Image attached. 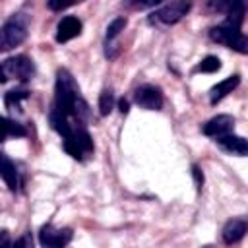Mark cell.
Masks as SVG:
<instances>
[{"label":"cell","mask_w":248,"mask_h":248,"mask_svg":"<svg viewBox=\"0 0 248 248\" xmlns=\"http://www.w3.org/2000/svg\"><path fill=\"white\" fill-rule=\"evenodd\" d=\"M81 33V21L76 16H64L56 25V41L68 43Z\"/></svg>","instance_id":"obj_10"},{"label":"cell","mask_w":248,"mask_h":248,"mask_svg":"<svg viewBox=\"0 0 248 248\" xmlns=\"http://www.w3.org/2000/svg\"><path fill=\"white\" fill-rule=\"evenodd\" d=\"M72 236H74L72 229H54L50 223L43 225L39 231L41 248H66Z\"/></svg>","instance_id":"obj_6"},{"label":"cell","mask_w":248,"mask_h":248,"mask_svg":"<svg viewBox=\"0 0 248 248\" xmlns=\"http://www.w3.org/2000/svg\"><path fill=\"white\" fill-rule=\"evenodd\" d=\"M128 107H130V105H128V101H126V99H120V101H118V110H120L122 114H126V112H128Z\"/></svg>","instance_id":"obj_24"},{"label":"cell","mask_w":248,"mask_h":248,"mask_svg":"<svg viewBox=\"0 0 248 248\" xmlns=\"http://www.w3.org/2000/svg\"><path fill=\"white\" fill-rule=\"evenodd\" d=\"M238 83H240V78H238L236 74L225 78V79L219 81V83H215V85L209 89V101H211V105H217L221 99H225L229 93H232V91L238 87Z\"/></svg>","instance_id":"obj_12"},{"label":"cell","mask_w":248,"mask_h":248,"mask_svg":"<svg viewBox=\"0 0 248 248\" xmlns=\"http://www.w3.org/2000/svg\"><path fill=\"white\" fill-rule=\"evenodd\" d=\"M14 244L10 242V234H8V231H2V244H0V248H12Z\"/></svg>","instance_id":"obj_23"},{"label":"cell","mask_w":248,"mask_h":248,"mask_svg":"<svg viewBox=\"0 0 248 248\" xmlns=\"http://www.w3.org/2000/svg\"><path fill=\"white\" fill-rule=\"evenodd\" d=\"M29 97V93L27 91H23V89H17V91H8L6 93V97H4V105H6V108L8 110H21L19 108V103L23 101V99H27Z\"/></svg>","instance_id":"obj_15"},{"label":"cell","mask_w":248,"mask_h":248,"mask_svg":"<svg viewBox=\"0 0 248 248\" xmlns=\"http://www.w3.org/2000/svg\"><path fill=\"white\" fill-rule=\"evenodd\" d=\"M246 232H248V217H234V219H229L225 223L221 234H223V242L225 244H234Z\"/></svg>","instance_id":"obj_9"},{"label":"cell","mask_w":248,"mask_h":248,"mask_svg":"<svg viewBox=\"0 0 248 248\" xmlns=\"http://www.w3.org/2000/svg\"><path fill=\"white\" fill-rule=\"evenodd\" d=\"M74 2H62V0H48L46 2V6L50 8V10H54V12H60V10H64V8H68V6H72Z\"/></svg>","instance_id":"obj_22"},{"label":"cell","mask_w":248,"mask_h":248,"mask_svg":"<svg viewBox=\"0 0 248 248\" xmlns=\"http://www.w3.org/2000/svg\"><path fill=\"white\" fill-rule=\"evenodd\" d=\"M190 8H192V4L190 2H182V0L163 4L159 10H155L151 14V21H161L165 25H172V23L180 21L190 12Z\"/></svg>","instance_id":"obj_5"},{"label":"cell","mask_w":248,"mask_h":248,"mask_svg":"<svg viewBox=\"0 0 248 248\" xmlns=\"http://www.w3.org/2000/svg\"><path fill=\"white\" fill-rule=\"evenodd\" d=\"M232 128H234V118H232L231 114H217V116L209 118V120L203 124L202 132H203L205 136H209V138H221V136L231 134Z\"/></svg>","instance_id":"obj_8"},{"label":"cell","mask_w":248,"mask_h":248,"mask_svg":"<svg viewBox=\"0 0 248 248\" xmlns=\"http://www.w3.org/2000/svg\"><path fill=\"white\" fill-rule=\"evenodd\" d=\"M209 37H211V41L225 45L240 54H248V37L244 33H240V29L221 23V25H215L209 29Z\"/></svg>","instance_id":"obj_4"},{"label":"cell","mask_w":248,"mask_h":248,"mask_svg":"<svg viewBox=\"0 0 248 248\" xmlns=\"http://www.w3.org/2000/svg\"><path fill=\"white\" fill-rule=\"evenodd\" d=\"M202 248H213V246H211V244H205V246H202Z\"/></svg>","instance_id":"obj_25"},{"label":"cell","mask_w":248,"mask_h":248,"mask_svg":"<svg viewBox=\"0 0 248 248\" xmlns=\"http://www.w3.org/2000/svg\"><path fill=\"white\" fill-rule=\"evenodd\" d=\"M27 27H29V17L23 12L14 14L0 31V48L2 50H12L14 46L21 45L27 37Z\"/></svg>","instance_id":"obj_2"},{"label":"cell","mask_w":248,"mask_h":248,"mask_svg":"<svg viewBox=\"0 0 248 248\" xmlns=\"http://www.w3.org/2000/svg\"><path fill=\"white\" fill-rule=\"evenodd\" d=\"M35 76V64L29 56H14V58H6L0 66V81L6 83L10 78H16L19 81H29Z\"/></svg>","instance_id":"obj_3"},{"label":"cell","mask_w":248,"mask_h":248,"mask_svg":"<svg viewBox=\"0 0 248 248\" xmlns=\"http://www.w3.org/2000/svg\"><path fill=\"white\" fill-rule=\"evenodd\" d=\"M112 107H114V95H112V91L110 89H103L101 95H99V112L103 116H107V114H110Z\"/></svg>","instance_id":"obj_17"},{"label":"cell","mask_w":248,"mask_h":248,"mask_svg":"<svg viewBox=\"0 0 248 248\" xmlns=\"http://www.w3.org/2000/svg\"><path fill=\"white\" fill-rule=\"evenodd\" d=\"M54 91H56L54 93V108L56 110H60L62 114H66L68 118L78 120V122L91 120L89 105L81 97L79 87L68 70L62 68L56 72V89Z\"/></svg>","instance_id":"obj_1"},{"label":"cell","mask_w":248,"mask_h":248,"mask_svg":"<svg viewBox=\"0 0 248 248\" xmlns=\"http://www.w3.org/2000/svg\"><path fill=\"white\" fill-rule=\"evenodd\" d=\"M217 145L221 149H225L227 153H232V155H248V140L240 138V136H234V134H227V136H221V138H215Z\"/></svg>","instance_id":"obj_11"},{"label":"cell","mask_w":248,"mask_h":248,"mask_svg":"<svg viewBox=\"0 0 248 248\" xmlns=\"http://www.w3.org/2000/svg\"><path fill=\"white\" fill-rule=\"evenodd\" d=\"M192 176H194L196 188H198V190H202V186H203V172H202V169H200L198 165H194V167H192Z\"/></svg>","instance_id":"obj_21"},{"label":"cell","mask_w":248,"mask_h":248,"mask_svg":"<svg viewBox=\"0 0 248 248\" xmlns=\"http://www.w3.org/2000/svg\"><path fill=\"white\" fill-rule=\"evenodd\" d=\"M25 134H27V132H25V128H23L19 122L12 120L10 116L4 118V134H2L4 140H8L10 136H17V138H21V136H25Z\"/></svg>","instance_id":"obj_16"},{"label":"cell","mask_w":248,"mask_h":248,"mask_svg":"<svg viewBox=\"0 0 248 248\" xmlns=\"http://www.w3.org/2000/svg\"><path fill=\"white\" fill-rule=\"evenodd\" d=\"M244 12H246V4L244 2H231L229 8H227V12H225V16H227L225 25L234 27V29H240L242 19H244Z\"/></svg>","instance_id":"obj_14"},{"label":"cell","mask_w":248,"mask_h":248,"mask_svg":"<svg viewBox=\"0 0 248 248\" xmlns=\"http://www.w3.org/2000/svg\"><path fill=\"white\" fill-rule=\"evenodd\" d=\"M2 180L6 182V186L16 192L19 186V172L16 169V165L8 159V155H2Z\"/></svg>","instance_id":"obj_13"},{"label":"cell","mask_w":248,"mask_h":248,"mask_svg":"<svg viewBox=\"0 0 248 248\" xmlns=\"http://www.w3.org/2000/svg\"><path fill=\"white\" fill-rule=\"evenodd\" d=\"M134 101L147 110H159L163 107V93L155 85H140L134 93Z\"/></svg>","instance_id":"obj_7"},{"label":"cell","mask_w":248,"mask_h":248,"mask_svg":"<svg viewBox=\"0 0 248 248\" xmlns=\"http://www.w3.org/2000/svg\"><path fill=\"white\" fill-rule=\"evenodd\" d=\"M124 27H126V17H114L107 27V41L116 39L120 31H124Z\"/></svg>","instance_id":"obj_19"},{"label":"cell","mask_w":248,"mask_h":248,"mask_svg":"<svg viewBox=\"0 0 248 248\" xmlns=\"http://www.w3.org/2000/svg\"><path fill=\"white\" fill-rule=\"evenodd\" d=\"M221 68V60L217 58V56H205L200 64H198V68H196V72H203V74H211V72H217Z\"/></svg>","instance_id":"obj_18"},{"label":"cell","mask_w":248,"mask_h":248,"mask_svg":"<svg viewBox=\"0 0 248 248\" xmlns=\"http://www.w3.org/2000/svg\"><path fill=\"white\" fill-rule=\"evenodd\" d=\"M12 248H33V238H31V234H29V232L21 234V236L14 242Z\"/></svg>","instance_id":"obj_20"}]
</instances>
